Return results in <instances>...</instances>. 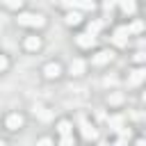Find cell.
Masks as SVG:
<instances>
[{
    "label": "cell",
    "mask_w": 146,
    "mask_h": 146,
    "mask_svg": "<svg viewBox=\"0 0 146 146\" xmlns=\"http://www.w3.org/2000/svg\"><path fill=\"white\" fill-rule=\"evenodd\" d=\"M16 21L23 27H43L46 25V16L43 14H36V11H23V14H18Z\"/></svg>",
    "instance_id": "1"
},
{
    "label": "cell",
    "mask_w": 146,
    "mask_h": 146,
    "mask_svg": "<svg viewBox=\"0 0 146 146\" xmlns=\"http://www.w3.org/2000/svg\"><path fill=\"white\" fill-rule=\"evenodd\" d=\"M75 46H78V48H84V50L94 48V46H96V34H91V32L78 34V36H75Z\"/></svg>",
    "instance_id": "2"
},
{
    "label": "cell",
    "mask_w": 146,
    "mask_h": 146,
    "mask_svg": "<svg viewBox=\"0 0 146 146\" xmlns=\"http://www.w3.org/2000/svg\"><path fill=\"white\" fill-rule=\"evenodd\" d=\"M59 75H62V64L59 62H48L43 66V78L46 80H57Z\"/></svg>",
    "instance_id": "3"
},
{
    "label": "cell",
    "mask_w": 146,
    "mask_h": 146,
    "mask_svg": "<svg viewBox=\"0 0 146 146\" xmlns=\"http://www.w3.org/2000/svg\"><path fill=\"white\" fill-rule=\"evenodd\" d=\"M80 132H82V137L87 139V141H91V139H96L98 137V132H96V128L84 119V116H80Z\"/></svg>",
    "instance_id": "4"
},
{
    "label": "cell",
    "mask_w": 146,
    "mask_h": 146,
    "mask_svg": "<svg viewBox=\"0 0 146 146\" xmlns=\"http://www.w3.org/2000/svg\"><path fill=\"white\" fill-rule=\"evenodd\" d=\"M114 59V52L112 50H98L94 57H91V64L94 66H103V64H110Z\"/></svg>",
    "instance_id": "5"
},
{
    "label": "cell",
    "mask_w": 146,
    "mask_h": 146,
    "mask_svg": "<svg viewBox=\"0 0 146 146\" xmlns=\"http://www.w3.org/2000/svg\"><path fill=\"white\" fill-rule=\"evenodd\" d=\"M5 128L11 130V132H14V130H21V128H23V116L16 114V112H11V114L5 119Z\"/></svg>",
    "instance_id": "6"
},
{
    "label": "cell",
    "mask_w": 146,
    "mask_h": 146,
    "mask_svg": "<svg viewBox=\"0 0 146 146\" xmlns=\"http://www.w3.org/2000/svg\"><path fill=\"white\" fill-rule=\"evenodd\" d=\"M128 25H121V27H116L114 30V36H112V41L116 43V46H128Z\"/></svg>",
    "instance_id": "7"
},
{
    "label": "cell",
    "mask_w": 146,
    "mask_h": 146,
    "mask_svg": "<svg viewBox=\"0 0 146 146\" xmlns=\"http://www.w3.org/2000/svg\"><path fill=\"white\" fill-rule=\"evenodd\" d=\"M84 68H87V62H84V59H71V64H68V73H71L73 78L84 75Z\"/></svg>",
    "instance_id": "8"
},
{
    "label": "cell",
    "mask_w": 146,
    "mask_h": 146,
    "mask_svg": "<svg viewBox=\"0 0 146 146\" xmlns=\"http://www.w3.org/2000/svg\"><path fill=\"white\" fill-rule=\"evenodd\" d=\"M23 48L30 50V52H36V50L41 48V36H36V34H27L25 41H23Z\"/></svg>",
    "instance_id": "9"
},
{
    "label": "cell",
    "mask_w": 146,
    "mask_h": 146,
    "mask_svg": "<svg viewBox=\"0 0 146 146\" xmlns=\"http://www.w3.org/2000/svg\"><path fill=\"white\" fill-rule=\"evenodd\" d=\"M144 78H146V71H144L141 66H139V68H135V71L128 75V87H139Z\"/></svg>",
    "instance_id": "10"
},
{
    "label": "cell",
    "mask_w": 146,
    "mask_h": 146,
    "mask_svg": "<svg viewBox=\"0 0 146 146\" xmlns=\"http://www.w3.org/2000/svg\"><path fill=\"white\" fill-rule=\"evenodd\" d=\"M64 23L71 25V27H73V25H80V23H82V14H80L78 9H68L66 16H64Z\"/></svg>",
    "instance_id": "11"
},
{
    "label": "cell",
    "mask_w": 146,
    "mask_h": 146,
    "mask_svg": "<svg viewBox=\"0 0 146 146\" xmlns=\"http://www.w3.org/2000/svg\"><path fill=\"white\" fill-rule=\"evenodd\" d=\"M57 132H59V137L73 135V123H71L68 119H59V121H57Z\"/></svg>",
    "instance_id": "12"
},
{
    "label": "cell",
    "mask_w": 146,
    "mask_h": 146,
    "mask_svg": "<svg viewBox=\"0 0 146 146\" xmlns=\"http://www.w3.org/2000/svg\"><path fill=\"white\" fill-rule=\"evenodd\" d=\"M34 116L41 119V121H50V119H52V112H50L48 107H43V105H36V107H34Z\"/></svg>",
    "instance_id": "13"
},
{
    "label": "cell",
    "mask_w": 146,
    "mask_h": 146,
    "mask_svg": "<svg viewBox=\"0 0 146 146\" xmlns=\"http://www.w3.org/2000/svg\"><path fill=\"white\" fill-rule=\"evenodd\" d=\"M107 125H110L112 130H119V128L123 125V116H121V114H112V116L107 119Z\"/></svg>",
    "instance_id": "14"
},
{
    "label": "cell",
    "mask_w": 146,
    "mask_h": 146,
    "mask_svg": "<svg viewBox=\"0 0 146 146\" xmlns=\"http://www.w3.org/2000/svg\"><path fill=\"white\" fill-rule=\"evenodd\" d=\"M119 5H121V9H123V14H135V9H137L135 0H119Z\"/></svg>",
    "instance_id": "15"
},
{
    "label": "cell",
    "mask_w": 146,
    "mask_h": 146,
    "mask_svg": "<svg viewBox=\"0 0 146 146\" xmlns=\"http://www.w3.org/2000/svg\"><path fill=\"white\" fill-rule=\"evenodd\" d=\"M107 103H110V105H121V103H123V94H121V91H110Z\"/></svg>",
    "instance_id": "16"
},
{
    "label": "cell",
    "mask_w": 146,
    "mask_h": 146,
    "mask_svg": "<svg viewBox=\"0 0 146 146\" xmlns=\"http://www.w3.org/2000/svg\"><path fill=\"white\" fill-rule=\"evenodd\" d=\"M141 30H144V23H141V21H135V23L128 27V34H139Z\"/></svg>",
    "instance_id": "17"
},
{
    "label": "cell",
    "mask_w": 146,
    "mask_h": 146,
    "mask_svg": "<svg viewBox=\"0 0 146 146\" xmlns=\"http://www.w3.org/2000/svg\"><path fill=\"white\" fill-rule=\"evenodd\" d=\"M59 146H75V139H73V135H64V137L59 139Z\"/></svg>",
    "instance_id": "18"
},
{
    "label": "cell",
    "mask_w": 146,
    "mask_h": 146,
    "mask_svg": "<svg viewBox=\"0 0 146 146\" xmlns=\"http://www.w3.org/2000/svg\"><path fill=\"white\" fill-rule=\"evenodd\" d=\"M2 2H5V5L9 7V9H21L25 0H2Z\"/></svg>",
    "instance_id": "19"
},
{
    "label": "cell",
    "mask_w": 146,
    "mask_h": 146,
    "mask_svg": "<svg viewBox=\"0 0 146 146\" xmlns=\"http://www.w3.org/2000/svg\"><path fill=\"white\" fill-rule=\"evenodd\" d=\"M36 146H55V141H52L50 137H41V139L36 141Z\"/></svg>",
    "instance_id": "20"
},
{
    "label": "cell",
    "mask_w": 146,
    "mask_h": 146,
    "mask_svg": "<svg viewBox=\"0 0 146 146\" xmlns=\"http://www.w3.org/2000/svg\"><path fill=\"white\" fill-rule=\"evenodd\" d=\"M100 27H103V23H100V21H96V23H89V32H91V34H96Z\"/></svg>",
    "instance_id": "21"
},
{
    "label": "cell",
    "mask_w": 146,
    "mask_h": 146,
    "mask_svg": "<svg viewBox=\"0 0 146 146\" xmlns=\"http://www.w3.org/2000/svg\"><path fill=\"white\" fill-rule=\"evenodd\" d=\"M132 59H135V62H137V64H141V62H144V59H146V52H144V50H137V52H135V57H132Z\"/></svg>",
    "instance_id": "22"
},
{
    "label": "cell",
    "mask_w": 146,
    "mask_h": 146,
    "mask_svg": "<svg viewBox=\"0 0 146 146\" xmlns=\"http://www.w3.org/2000/svg\"><path fill=\"white\" fill-rule=\"evenodd\" d=\"M7 68H9V59H7L5 55H0V73H2V71H7Z\"/></svg>",
    "instance_id": "23"
},
{
    "label": "cell",
    "mask_w": 146,
    "mask_h": 146,
    "mask_svg": "<svg viewBox=\"0 0 146 146\" xmlns=\"http://www.w3.org/2000/svg\"><path fill=\"white\" fill-rule=\"evenodd\" d=\"M103 84H105V87H114V84H116V78H114V75H107V78L103 80Z\"/></svg>",
    "instance_id": "24"
},
{
    "label": "cell",
    "mask_w": 146,
    "mask_h": 146,
    "mask_svg": "<svg viewBox=\"0 0 146 146\" xmlns=\"http://www.w3.org/2000/svg\"><path fill=\"white\" fill-rule=\"evenodd\" d=\"M116 2H119V0H105V2H103V7H105V9H112Z\"/></svg>",
    "instance_id": "25"
},
{
    "label": "cell",
    "mask_w": 146,
    "mask_h": 146,
    "mask_svg": "<svg viewBox=\"0 0 146 146\" xmlns=\"http://www.w3.org/2000/svg\"><path fill=\"white\" fill-rule=\"evenodd\" d=\"M114 146H125V139H123V137H121V139H119V141H114Z\"/></svg>",
    "instance_id": "26"
},
{
    "label": "cell",
    "mask_w": 146,
    "mask_h": 146,
    "mask_svg": "<svg viewBox=\"0 0 146 146\" xmlns=\"http://www.w3.org/2000/svg\"><path fill=\"white\" fill-rule=\"evenodd\" d=\"M135 146H146V141H144V139H137V144H135Z\"/></svg>",
    "instance_id": "27"
},
{
    "label": "cell",
    "mask_w": 146,
    "mask_h": 146,
    "mask_svg": "<svg viewBox=\"0 0 146 146\" xmlns=\"http://www.w3.org/2000/svg\"><path fill=\"white\" fill-rule=\"evenodd\" d=\"M0 146H7V141H5V139H0Z\"/></svg>",
    "instance_id": "28"
}]
</instances>
